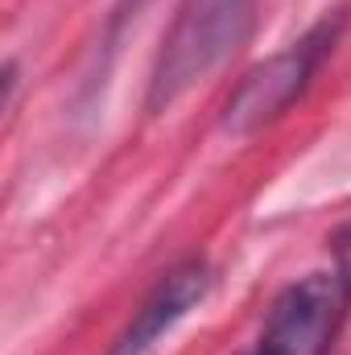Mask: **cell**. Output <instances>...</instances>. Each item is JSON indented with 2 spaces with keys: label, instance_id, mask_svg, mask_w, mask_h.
<instances>
[{
  "label": "cell",
  "instance_id": "cell-1",
  "mask_svg": "<svg viewBox=\"0 0 351 355\" xmlns=\"http://www.w3.org/2000/svg\"><path fill=\"white\" fill-rule=\"evenodd\" d=\"M339 25H343L339 17H335V21H323V25H314L302 42H293L289 50H281V54L257 62V67L240 79V87L232 91V99H228V107H223V132H232V137H252V132H261L264 124H273L302 91L310 87L318 62L331 54V46H335V37H339Z\"/></svg>",
  "mask_w": 351,
  "mask_h": 355
},
{
  "label": "cell",
  "instance_id": "cell-2",
  "mask_svg": "<svg viewBox=\"0 0 351 355\" xmlns=\"http://www.w3.org/2000/svg\"><path fill=\"white\" fill-rule=\"evenodd\" d=\"M248 8H252V0H186L174 33L157 58L149 107L174 103L198 75H207L244 33Z\"/></svg>",
  "mask_w": 351,
  "mask_h": 355
},
{
  "label": "cell",
  "instance_id": "cell-3",
  "mask_svg": "<svg viewBox=\"0 0 351 355\" xmlns=\"http://www.w3.org/2000/svg\"><path fill=\"white\" fill-rule=\"evenodd\" d=\"M348 289L335 272H310L281 289L264 318L261 343L277 355H327L343 322Z\"/></svg>",
  "mask_w": 351,
  "mask_h": 355
},
{
  "label": "cell",
  "instance_id": "cell-4",
  "mask_svg": "<svg viewBox=\"0 0 351 355\" xmlns=\"http://www.w3.org/2000/svg\"><path fill=\"white\" fill-rule=\"evenodd\" d=\"M211 293V268L203 261L178 265L174 272H166L157 281V289L141 302V310L132 314V322L124 327V335L112 343L108 355H145L174 322H182L203 297Z\"/></svg>",
  "mask_w": 351,
  "mask_h": 355
},
{
  "label": "cell",
  "instance_id": "cell-5",
  "mask_svg": "<svg viewBox=\"0 0 351 355\" xmlns=\"http://www.w3.org/2000/svg\"><path fill=\"white\" fill-rule=\"evenodd\" d=\"M331 252H335V277L343 281V289H348V297H351V223L335 232Z\"/></svg>",
  "mask_w": 351,
  "mask_h": 355
},
{
  "label": "cell",
  "instance_id": "cell-6",
  "mask_svg": "<svg viewBox=\"0 0 351 355\" xmlns=\"http://www.w3.org/2000/svg\"><path fill=\"white\" fill-rule=\"evenodd\" d=\"M248 355H277V352H268L264 343H257V347H252V352H248Z\"/></svg>",
  "mask_w": 351,
  "mask_h": 355
}]
</instances>
